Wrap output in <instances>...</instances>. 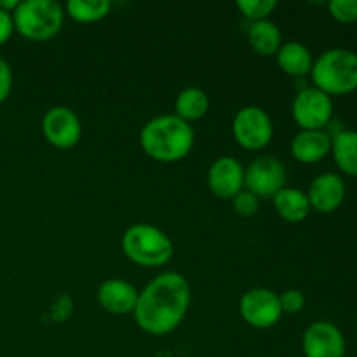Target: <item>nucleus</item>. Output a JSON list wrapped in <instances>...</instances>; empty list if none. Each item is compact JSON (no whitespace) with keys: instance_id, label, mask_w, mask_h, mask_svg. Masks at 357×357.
<instances>
[{"instance_id":"nucleus-4","label":"nucleus","mask_w":357,"mask_h":357,"mask_svg":"<svg viewBox=\"0 0 357 357\" xmlns=\"http://www.w3.org/2000/svg\"><path fill=\"white\" fill-rule=\"evenodd\" d=\"M314 87L328 96H342L357 89V54L349 49H330L314 61Z\"/></svg>"},{"instance_id":"nucleus-19","label":"nucleus","mask_w":357,"mask_h":357,"mask_svg":"<svg viewBox=\"0 0 357 357\" xmlns=\"http://www.w3.org/2000/svg\"><path fill=\"white\" fill-rule=\"evenodd\" d=\"M209 110V96L199 87H187L174 101V115L185 122H194L204 117Z\"/></svg>"},{"instance_id":"nucleus-10","label":"nucleus","mask_w":357,"mask_h":357,"mask_svg":"<svg viewBox=\"0 0 357 357\" xmlns=\"http://www.w3.org/2000/svg\"><path fill=\"white\" fill-rule=\"evenodd\" d=\"M42 132L52 146L68 150L80 142L82 124L79 115L72 108L52 107L42 119Z\"/></svg>"},{"instance_id":"nucleus-5","label":"nucleus","mask_w":357,"mask_h":357,"mask_svg":"<svg viewBox=\"0 0 357 357\" xmlns=\"http://www.w3.org/2000/svg\"><path fill=\"white\" fill-rule=\"evenodd\" d=\"M14 30L33 42H45L58 35L65 21V9L56 0H24L13 13Z\"/></svg>"},{"instance_id":"nucleus-6","label":"nucleus","mask_w":357,"mask_h":357,"mask_svg":"<svg viewBox=\"0 0 357 357\" xmlns=\"http://www.w3.org/2000/svg\"><path fill=\"white\" fill-rule=\"evenodd\" d=\"M232 132L236 142L246 150H264L274 136L272 119L264 108L250 107L241 108L232 122Z\"/></svg>"},{"instance_id":"nucleus-15","label":"nucleus","mask_w":357,"mask_h":357,"mask_svg":"<svg viewBox=\"0 0 357 357\" xmlns=\"http://www.w3.org/2000/svg\"><path fill=\"white\" fill-rule=\"evenodd\" d=\"M331 152V135L324 129H302L291 142V153L298 162L316 164Z\"/></svg>"},{"instance_id":"nucleus-18","label":"nucleus","mask_w":357,"mask_h":357,"mask_svg":"<svg viewBox=\"0 0 357 357\" xmlns=\"http://www.w3.org/2000/svg\"><path fill=\"white\" fill-rule=\"evenodd\" d=\"M248 42L257 54L267 58L278 54L282 45V35L278 24L272 23L271 20H261L251 23L248 30Z\"/></svg>"},{"instance_id":"nucleus-28","label":"nucleus","mask_w":357,"mask_h":357,"mask_svg":"<svg viewBox=\"0 0 357 357\" xmlns=\"http://www.w3.org/2000/svg\"><path fill=\"white\" fill-rule=\"evenodd\" d=\"M17 6H20V0H0V9L9 14H13L17 9Z\"/></svg>"},{"instance_id":"nucleus-16","label":"nucleus","mask_w":357,"mask_h":357,"mask_svg":"<svg viewBox=\"0 0 357 357\" xmlns=\"http://www.w3.org/2000/svg\"><path fill=\"white\" fill-rule=\"evenodd\" d=\"M279 68L291 77H303L312 72V52L302 42H286L275 54Z\"/></svg>"},{"instance_id":"nucleus-8","label":"nucleus","mask_w":357,"mask_h":357,"mask_svg":"<svg viewBox=\"0 0 357 357\" xmlns=\"http://www.w3.org/2000/svg\"><path fill=\"white\" fill-rule=\"evenodd\" d=\"M239 312L244 323L258 330H268L281 321L279 295L267 288H253L241 296Z\"/></svg>"},{"instance_id":"nucleus-22","label":"nucleus","mask_w":357,"mask_h":357,"mask_svg":"<svg viewBox=\"0 0 357 357\" xmlns=\"http://www.w3.org/2000/svg\"><path fill=\"white\" fill-rule=\"evenodd\" d=\"M278 7V2L275 0H239L237 2V9L241 10L244 17L255 21L268 20L272 13Z\"/></svg>"},{"instance_id":"nucleus-24","label":"nucleus","mask_w":357,"mask_h":357,"mask_svg":"<svg viewBox=\"0 0 357 357\" xmlns=\"http://www.w3.org/2000/svg\"><path fill=\"white\" fill-rule=\"evenodd\" d=\"M330 14L340 23H356L357 0H331L328 3Z\"/></svg>"},{"instance_id":"nucleus-9","label":"nucleus","mask_w":357,"mask_h":357,"mask_svg":"<svg viewBox=\"0 0 357 357\" xmlns=\"http://www.w3.org/2000/svg\"><path fill=\"white\" fill-rule=\"evenodd\" d=\"M333 117L331 96L317 87H303L293 101V119L302 129H324Z\"/></svg>"},{"instance_id":"nucleus-25","label":"nucleus","mask_w":357,"mask_h":357,"mask_svg":"<svg viewBox=\"0 0 357 357\" xmlns=\"http://www.w3.org/2000/svg\"><path fill=\"white\" fill-rule=\"evenodd\" d=\"M282 314H296L305 307V296L300 289H286L282 295H279Z\"/></svg>"},{"instance_id":"nucleus-21","label":"nucleus","mask_w":357,"mask_h":357,"mask_svg":"<svg viewBox=\"0 0 357 357\" xmlns=\"http://www.w3.org/2000/svg\"><path fill=\"white\" fill-rule=\"evenodd\" d=\"M112 9L108 0H70L65 10L77 23H96L105 20Z\"/></svg>"},{"instance_id":"nucleus-17","label":"nucleus","mask_w":357,"mask_h":357,"mask_svg":"<svg viewBox=\"0 0 357 357\" xmlns=\"http://www.w3.org/2000/svg\"><path fill=\"white\" fill-rule=\"evenodd\" d=\"M272 199H274V208L278 215L289 223L303 222L312 209L309 197L300 188L284 187Z\"/></svg>"},{"instance_id":"nucleus-23","label":"nucleus","mask_w":357,"mask_h":357,"mask_svg":"<svg viewBox=\"0 0 357 357\" xmlns=\"http://www.w3.org/2000/svg\"><path fill=\"white\" fill-rule=\"evenodd\" d=\"M232 208L239 216L250 218V216L257 215L258 213V208H260V199H258L255 194H251L250 190L243 188V190L232 199Z\"/></svg>"},{"instance_id":"nucleus-13","label":"nucleus","mask_w":357,"mask_h":357,"mask_svg":"<svg viewBox=\"0 0 357 357\" xmlns=\"http://www.w3.org/2000/svg\"><path fill=\"white\" fill-rule=\"evenodd\" d=\"M345 183L338 174L324 173L314 178L307 197L310 208L319 213H333L342 206L345 199Z\"/></svg>"},{"instance_id":"nucleus-7","label":"nucleus","mask_w":357,"mask_h":357,"mask_svg":"<svg viewBox=\"0 0 357 357\" xmlns=\"http://www.w3.org/2000/svg\"><path fill=\"white\" fill-rule=\"evenodd\" d=\"M286 167L279 159L261 155L251 160L244 169V188L258 199H271L284 188Z\"/></svg>"},{"instance_id":"nucleus-12","label":"nucleus","mask_w":357,"mask_h":357,"mask_svg":"<svg viewBox=\"0 0 357 357\" xmlns=\"http://www.w3.org/2000/svg\"><path fill=\"white\" fill-rule=\"evenodd\" d=\"M208 187L218 199L232 201L244 188V167L237 159L223 155L208 171Z\"/></svg>"},{"instance_id":"nucleus-2","label":"nucleus","mask_w":357,"mask_h":357,"mask_svg":"<svg viewBox=\"0 0 357 357\" xmlns=\"http://www.w3.org/2000/svg\"><path fill=\"white\" fill-rule=\"evenodd\" d=\"M194 129L174 114L159 115L143 126L139 145L157 162H176L185 159L194 146Z\"/></svg>"},{"instance_id":"nucleus-27","label":"nucleus","mask_w":357,"mask_h":357,"mask_svg":"<svg viewBox=\"0 0 357 357\" xmlns=\"http://www.w3.org/2000/svg\"><path fill=\"white\" fill-rule=\"evenodd\" d=\"M14 31V21L13 14L6 13V10L0 9V45L6 44L10 38Z\"/></svg>"},{"instance_id":"nucleus-20","label":"nucleus","mask_w":357,"mask_h":357,"mask_svg":"<svg viewBox=\"0 0 357 357\" xmlns=\"http://www.w3.org/2000/svg\"><path fill=\"white\" fill-rule=\"evenodd\" d=\"M331 153L342 173L357 176V131H340L331 136Z\"/></svg>"},{"instance_id":"nucleus-11","label":"nucleus","mask_w":357,"mask_h":357,"mask_svg":"<svg viewBox=\"0 0 357 357\" xmlns=\"http://www.w3.org/2000/svg\"><path fill=\"white\" fill-rule=\"evenodd\" d=\"M302 349L305 357H344L345 337L330 321H317L303 333Z\"/></svg>"},{"instance_id":"nucleus-3","label":"nucleus","mask_w":357,"mask_h":357,"mask_svg":"<svg viewBox=\"0 0 357 357\" xmlns=\"http://www.w3.org/2000/svg\"><path fill=\"white\" fill-rule=\"evenodd\" d=\"M122 251L139 267H162L173 258L174 246L164 230L150 223L131 225L122 236Z\"/></svg>"},{"instance_id":"nucleus-14","label":"nucleus","mask_w":357,"mask_h":357,"mask_svg":"<svg viewBox=\"0 0 357 357\" xmlns=\"http://www.w3.org/2000/svg\"><path fill=\"white\" fill-rule=\"evenodd\" d=\"M139 291L124 279H108L98 289V302L101 309L115 316L132 314L136 309Z\"/></svg>"},{"instance_id":"nucleus-26","label":"nucleus","mask_w":357,"mask_h":357,"mask_svg":"<svg viewBox=\"0 0 357 357\" xmlns=\"http://www.w3.org/2000/svg\"><path fill=\"white\" fill-rule=\"evenodd\" d=\"M10 89H13V70L9 63L0 56V103L9 98Z\"/></svg>"},{"instance_id":"nucleus-1","label":"nucleus","mask_w":357,"mask_h":357,"mask_svg":"<svg viewBox=\"0 0 357 357\" xmlns=\"http://www.w3.org/2000/svg\"><path fill=\"white\" fill-rule=\"evenodd\" d=\"M190 300L192 289L187 279L178 272H164L139 291L132 316L139 330L162 337L180 326Z\"/></svg>"}]
</instances>
